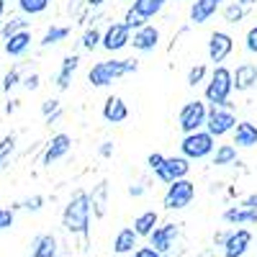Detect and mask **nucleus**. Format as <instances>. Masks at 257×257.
Returning <instances> with one entry per match:
<instances>
[{
    "label": "nucleus",
    "mask_w": 257,
    "mask_h": 257,
    "mask_svg": "<svg viewBox=\"0 0 257 257\" xmlns=\"http://www.w3.org/2000/svg\"><path fill=\"white\" fill-rule=\"evenodd\" d=\"M13 221H16V213H13V208H0V231L11 229V226H13Z\"/></svg>",
    "instance_id": "obj_38"
},
{
    "label": "nucleus",
    "mask_w": 257,
    "mask_h": 257,
    "mask_svg": "<svg viewBox=\"0 0 257 257\" xmlns=\"http://www.w3.org/2000/svg\"><path fill=\"white\" fill-rule=\"evenodd\" d=\"M88 203H90L93 216H98V219L105 216V206H108V180H100L93 188V193H88Z\"/></svg>",
    "instance_id": "obj_18"
},
{
    "label": "nucleus",
    "mask_w": 257,
    "mask_h": 257,
    "mask_svg": "<svg viewBox=\"0 0 257 257\" xmlns=\"http://www.w3.org/2000/svg\"><path fill=\"white\" fill-rule=\"evenodd\" d=\"M62 226L64 231L77 234V237H88L90 229V203H88V190H75L70 203L62 211Z\"/></svg>",
    "instance_id": "obj_1"
},
{
    "label": "nucleus",
    "mask_w": 257,
    "mask_h": 257,
    "mask_svg": "<svg viewBox=\"0 0 257 257\" xmlns=\"http://www.w3.org/2000/svg\"><path fill=\"white\" fill-rule=\"evenodd\" d=\"M80 44H82V49H88V52H93L95 47H100V31H98L95 26H90L88 31L82 34V41H80Z\"/></svg>",
    "instance_id": "obj_34"
},
{
    "label": "nucleus",
    "mask_w": 257,
    "mask_h": 257,
    "mask_svg": "<svg viewBox=\"0 0 257 257\" xmlns=\"http://www.w3.org/2000/svg\"><path fill=\"white\" fill-rule=\"evenodd\" d=\"M165 3H167V0H134L132 8H134L144 21H149V18H155V16L165 8Z\"/></svg>",
    "instance_id": "obj_27"
},
{
    "label": "nucleus",
    "mask_w": 257,
    "mask_h": 257,
    "mask_svg": "<svg viewBox=\"0 0 257 257\" xmlns=\"http://www.w3.org/2000/svg\"><path fill=\"white\" fill-rule=\"evenodd\" d=\"M41 206H44V196H31L26 201L16 203V208H26V211H41Z\"/></svg>",
    "instance_id": "obj_37"
},
{
    "label": "nucleus",
    "mask_w": 257,
    "mask_h": 257,
    "mask_svg": "<svg viewBox=\"0 0 257 257\" xmlns=\"http://www.w3.org/2000/svg\"><path fill=\"white\" fill-rule=\"evenodd\" d=\"M105 3V0H85V6H88V8H100Z\"/></svg>",
    "instance_id": "obj_48"
},
{
    "label": "nucleus",
    "mask_w": 257,
    "mask_h": 257,
    "mask_svg": "<svg viewBox=\"0 0 257 257\" xmlns=\"http://www.w3.org/2000/svg\"><path fill=\"white\" fill-rule=\"evenodd\" d=\"M147 165H149V170H152V173L157 175L160 170H162V165H165V155H160V152H152L147 157Z\"/></svg>",
    "instance_id": "obj_39"
},
{
    "label": "nucleus",
    "mask_w": 257,
    "mask_h": 257,
    "mask_svg": "<svg viewBox=\"0 0 257 257\" xmlns=\"http://www.w3.org/2000/svg\"><path fill=\"white\" fill-rule=\"evenodd\" d=\"M239 206H242V208H252V211H257V193H249L247 198H242Z\"/></svg>",
    "instance_id": "obj_44"
},
{
    "label": "nucleus",
    "mask_w": 257,
    "mask_h": 257,
    "mask_svg": "<svg viewBox=\"0 0 257 257\" xmlns=\"http://www.w3.org/2000/svg\"><path fill=\"white\" fill-rule=\"evenodd\" d=\"M206 103L203 100H188L183 108H180V113H178V123H180V128H183V134H196V132H201L203 128V123H206Z\"/></svg>",
    "instance_id": "obj_6"
},
{
    "label": "nucleus",
    "mask_w": 257,
    "mask_h": 257,
    "mask_svg": "<svg viewBox=\"0 0 257 257\" xmlns=\"http://www.w3.org/2000/svg\"><path fill=\"white\" fill-rule=\"evenodd\" d=\"M219 11L216 3H211V0H193L190 6V21L193 24H206V21Z\"/></svg>",
    "instance_id": "obj_24"
},
{
    "label": "nucleus",
    "mask_w": 257,
    "mask_h": 257,
    "mask_svg": "<svg viewBox=\"0 0 257 257\" xmlns=\"http://www.w3.org/2000/svg\"><path fill=\"white\" fill-rule=\"evenodd\" d=\"M134 257H165V254L155 252L152 247H137V249H134Z\"/></svg>",
    "instance_id": "obj_43"
},
{
    "label": "nucleus",
    "mask_w": 257,
    "mask_h": 257,
    "mask_svg": "<svg viewBox=\"0 0 257 257\" xmlns=\"http://www.w3.org/2000/svg\"><path fill=\"white\" fill-rule=\"evenodd\" d=\"M226 234H229V231H219V234H213V244L221 247V244H224V239H226Z\"/></svg>",
    "instance_id": "obj_46"
},
{
    "label": "nucleus",
    "mask_w": 257,
    "mask_h": 257,
    "mask_svg": "<svg viewBox=\"0 0 257 257\" xmlns=\"http://www.w3.org/2000/svg\"><path fill=\"white\" fill-rule=\"evenodd\" d=\"M62 108V105H59V100L57 98H49V100H44V103H41V113H44L47 118L52 116V113H57Z\"/></svg>",
    "instance_id": "obj_41"
},
{
    "label": "nucleus",
    "mask_w": 257,
    "mask_h": 257,
    "mask_svg": "<svg viewBox=\"0 0 257 257\" xmlns=\"http://www.w3.org/2000/svg\"><path fill=\"white\" fill-rule=\"evenodd\" d=\"M229 95H231V70L219 64V67H213V72L206 82V103H211V108L231 111Z\"/></svg>",
    "instance_id": "obj_3"
},
{
    "label": "nucleus",
    "mask_w": 257,
    "mask_h": 257,
    "mask_svg": "<svg viewBox=\"0 0 257 257\" xmlns=\"http://www.w3.org/2000/svg\"><path fill=\"white\" fill-rule=\"evenodd\" d=\"M234 3H237V6H242V8H247V6H254L257 0H234Z\"/></svg>",
    "instance_id": "obj_50"
},
{
    "label": "nucleus",
    "mask_w": 257,
    "mask_h": 257,
    "mask_svg": "<svg viewBox=\"0 0 257 257\" xmlns=\"http://www.w3.org/2000/svg\"><path fill=\"white\" fill-rule=\"evenodd\" d=\"M132 3H134V0H132Z\"/></svg>",
    "instance_id": "obj_55"
},
{
    "label": "nucleus",
    "mask_w": 257,
    "mask_h": 257,
    "mask_svg": "<svg viewBox=\"0 0 257 257\" xmlns=\"http://www.w3.org/2000/svg\"><path fill=\"white\" fill-rule=\"evenodd\" d=\"M0 26H3V21H0Z\"/></svg>",
    "instance_id": "obj_54"
},
{
    "label": "nucleus",
    "mask_w": 257,
    "mask_h": 257,
    "mask_svg": "<svg viewBox=\"0 0 257 257\" xmlns=\"http://www.w3.org/2000/svg\"><path fill=\"white\" fill-rule=\"evenodd\" d=\"M16 85H21V70H18V67H13V70L6 72V77H3V90L11 93Z\"/></svg>",
    "instance_id": "obj_36"
},
{
    "label": "nucleus",
    "mask_w": 257,
    "mask_h": 257,
    "mask_svg": "<svg viewBox=\"0 0 257 257\" xmlns=\"http://www.w3.org/2000/svg\"><path fill=\"white\" fill-rule=\"evenodd\" d=\"M242 18H244V8L237 6V3L231 0V3L224 8V21H226V24H239Z\"/></svg>",
    "instance_id": "obj_35"
},
{
    "label": "nucleus",
    "mask_w": 257,
    "mask_h": 257,
    "mask_svg": "<svg viewBox=\"0 0 257 257\" xmlns=\"http://www.w3.org/2000/svg\"><path fill=\"white\" fill-rule=\"evenodd\" d=\"M142 193H144V188H142V185H132V188H128V196H134V198H139Z\"/></svg>",
    "instance_id": "obj_47"
},
{
    "label": "nucleus",
    "mask_w": 257,
    "mask_h": 257,
    "mask_svg": "<svg viewBox=\"0 0 257 257\" xmlns=\"http://www.w3.org/2000/svg\"><path fill=\"white\" fill-rule=\"evenodd\" d=\"M231 52H234V39L226 31H213L208 39V59L219 67L221 62H226Z\"/></svg>",
    "instance_id": "obj_11"
},
{
    "label": "nucleus",
    "mask_w": 257,
    "mask_h": 257,
    "mask_svg": "<svg viewBox=\"0 0 257 257\" xmlns=\"http://www.w3.org/2000/svg\"><path fill=\"white\" fill-rule=\"evenodd\" d=\"M157 224H160V213L157 211H144L134 219V234L137 237H149Z\"/></svg>",
    "instance_id": "obj_23"
},
{
    "label": "nucleus",
    "mask_w": 257,
    "mask_h": 257,
    "mask_svg": "<svg viewBox=\"0 0 257 257\" xmlns=\"http://www.w3.org/2000/svg\"><path fill=\"white\" fill-rule=\"evenodd\" d=\"M128 41H132V31L123 24H111L100 34V47L105 52H121L123 47H128Z\"/></svg>",
    "instance_id": "obj_10"
},
{
    "label": "nucleus",
    "mask_w": 257,
    "mask_h": 257,
    "mask_svg": "<svg viewBox=\"0 0 257 257\" xmlns=\"http://www.w3.org/2000/svg\"><path fill=\"white\" fill-rule=\"evenodd\" d=\"M16 103H18V100H11V103L6 105V113H13V111L18 108V105H16Z\"/></svg>",
    "instance_id": "obj_51"
},
{
    "label": "nucleus",
    "mask_w": 257,
    "mask_h": 257,
    "mask_svg": "<svg viewBox=\"0 0 257 257\" xmlns=\"http://www.w3.org/2000/svg\"><path fill=\"white\" fill-rule=\"evenodd\" d=\"M18 8L26 16H39L49 8V0H18Z\"/></svg>",
    "instance_id": "obj_31"
},
{
    "label": "nucleus",
    "mask_w": 257,
    "mask_h": 257,
    "mask_svg": "<svg viewBox=\"0 0 257 257\" xmlns=\"http://www.w3.org/2000/svg\"><path fill=\"white\" fill-rule=\"evenodd\" d=\"M221 219L226 221V224H231V226H249V224H257V211H252V208H242V206H231V208H226L224 213H221Z\"/></svg>",
    "instance_id": "obj_17"
},
{
    "label": "nucleus",
    "mask_w": 257,
    "mask_h": 257,
    "mask_svg": "<svg viewBox=\"0 0 257 257\" xmlns=\"http://www.w3.org/2000/svg\"><path fill=\"white\" fill-rule=\"evenodd\" d=\"M77 67H80V57L77 54H67V57L62 59V67H59V72L54 77V85H57L59 90H67L70 88L72 75L77 72Z\"/></svg>",
    "instance_id": "obj_19"
},
{
    "label": "nucleus",
    "mask_w": 257,
    "mask_h": 257,
    "mask_svg": "<svg viewBox=\"0 0 257 257\" xmlns=\"http://www.w3.org/2000/svg\"><path fill=\"white\" fill-rule=\"evenodd\" d=\"M137 247H139V237L134 234V229L132 226L118 229V234L113 237V252L116 254H132Z\"/></svg>",
    "instance_id": "obj_20"
},
{
    "label": "nucleus",
    "mask_w": 257,
    "mask_h": 257,
    "mask_svg": "<svg viewBox=\"0 0 257 257\" xmlns=\"http://www.w3.org/2000/svg\"><path fill=\"white\" fill-rule=\"evenodd\" d=\"M67 36H70V26H49L44 39H41V49L54 47V44H59V41H64Z\"/></svg>",
    "instance_id": "obj_28"
},
{
    "label": "nucleus",
    "mask_w": 257,
    "mask_h": 257,
    "mask_svg": "<svg viewBox=\"0 0 257 257\" xmlns=\"http://www.w3.org/2000/svg\"><path fill=\"white\" fill-rule=\"evenodd\" d=\"M244 47H247V52H249V54H257V26H252V29L247 31Z\"/></svg>",
    "instance_id": "obj_40"
},
{
    "label": "nucleus",
    "mask_w": 257,
    "mask_h": 257,
    "mask_svg": "<svg viewBox=\"0 0 257 257\" xmlns=\"http://www.w3.org/2000/svg\"><path fill=\"white\" fill-rule=\"evenodd\" d=\"M211 162L216 167L234 165V162H237V147H234V144H219L216 149H213V155H211Z\"/></svg>",
    "instance_id": "obj_26"
},
{
    "label": "nucleus",
    "mask_w": 257,
    "mask_h": 257,
    "mask_svg": "<svg viewBox=\"0 0 257 257\" xmlns=\"http://www.w3.org/2000/svg\"><path fill=\"white\" fill-rule=\"evenodd\" d=\"M29 47H31V31H21V34L6 39V54H11V57H24Z\"/></svg>",
    "instance_id": "obj_25"
},
{
    "label": "nucleus",
    "mask_w": 257,
    "mask_h": 257,
    "mask_svg": "<svg viewBox=\"0 0 257 257\" xmlns=\"http://www.w3.org/2000/svg\"><path fill=\"white\" fill-rule=\"evenodd\" d=\"M70 149H72V137H70V134H54L52 142H49L47 149H44V155H41V165H44V167H52L57 160L67 157Z\"/></svg>",
    "instance_id": "obj_12"
},
{
    "label": "nucleus",
    "mask_w": 257,
    "mask_h": 257,
    "mask_svg": "<svg viewBox=\"0 0 257 257\" xmlns=\"http://www.w3.org/2000/svg\"><path fill=\"white\" fill-rule=\"evenodd\" d=\"M137 52H152L157 44H160V31L155 29V26H144V29H139V31H134V36H132V41H128Z\"/></svg>",
    "instance_id": "obj_15"
},
{
    "label": "nucleus",
    "mask_w": 257,
    "mask_h": 257,
    "mask_svg": "<svg viewBox=\"0 0 257 257\" xmlns=\"http://www.w3.org/2000/svg\"><path fill=\"white\" fill-rule=\"evenodd\" d=\"M211 3H216V6H221V3H226V0H211Z\"/></svg>",
    "instance_id": "obj_53"
},
{
    "label": "nucleus",
    "mask_w": 257,
    "mask_h": 257,
    "mask_svg": "<svg viewBox=\"0 0 257 257\" xmlns=\"http://www.w3.org/2000/svg\"><path fill=\"white\" fill-rule=\"evenodd\" d=\"M149 247L160 254H167L170 249L175 247V239H178V224H162V226H155V231L149 234Z\"/></svg>",
    "instance_id": "obj_8"
},
{
    "label": "nucleus",
    "mask_w": 257,
    "mask_h": 257,
    "mask_svg": "<svg viewBox=\"0 0 257 257\" xmlns=\"http://www.w3.org/2000/svg\"><path fill=\"white\" fill-rule=\"evenodd\" d=\"M57 237L54 234H39L31 242V257H57Z\"/></svg>",
    "instance_id": "obj_22"
},
{
    "label": "nucleus",
    "mask_w": 257,
    "mask_h": 257,
    "mask_svg": "<svg viewBox=\"0 0 257 257\" xmlns=\"http://www.w3.org/2000/svg\"><path fill=\"white\" fill-rule=\"evenodd\" d=\"M3 13H6V0H0V18H3Z\"/></svg>",
    "instance_id": "obj_52"
},
{
    "label": "nucleus",
    "mask_w": 257,
    "mask_h": 257,
    "mask_svg": "<svg viewBox=\"0 0 257 257\" xmlns=\"http://www.w3.org/2000/svg\"><path fill=\"white\" fill-rule=\"evenodd\" d=\"M234 126H237V116H234V111H224V108H208L206 111L203 132L211 134L213 139H219V137L234 132Z\"/></svg>",
    "instance_id": "obj_7"
},
{
    "label": "nucleus",
    "mask_w": 257,
    "mask_h": 257,
    "mask_svg": "<svg viewBox=\"0 0 257 257\" xmlns=\"http://www.w3.org/2000/svg\"><path fill=\"white\" fill-rule=\"evenodd\" d=\"M21 85H24L26 90H36L39 85H41V77H39L36 72H31V75H26V77H21Z\"/></svg>",
    "instance_id": "obj_42"
},
{
    "label": "nucleus",
    "mask_w": 257,
    "mask_h": 257,
    "mask_svg": "<svg viewBox=\"0 0 257 257\" xmlns=\"http://www.w3.org/2000/svg\"><path fill=\"white\" fill-rule=\"evenodd\" d=\"M257 85V64L254 62H242L237 70H231V90L247 93Z\"/></svg>",
    "instance_id": "obj_13"
},
{
    "label": "nucleus",
    "mask_w": 257,
    "mask_h": 257,
    "mask_svg": "<svg viewBox=\"0 0 257 257\" xmlns=\"http://www.w3.org/2000/svg\"><path fill=\"white\" fill-rule=\"evenodd\" d=\"M206 75H208V67H206L203 62L193 64V67L188 70V85H190V88H196V85H201L206 80Z\"/></svg>",
    "instance_id": "obj_32"
},
{
    "label": "nucleus",
    "mask_w": 257,
    "mask_h": 257,
    "mask_svg": "<svg viewBox=\"0 0 257 257\" xmlns=\"http://www.w3.org/2000/svg\"><path fill=\"white\" fill-rule=\"evenodd\" d=\"M29 24L31 21L26 18H11V21H3V26H0V34H3V39H11L21 31H29Z\"/></svg>",
    "instance_id": "obj_29"
},
{
    "label": "nucleus",
    "mask_w": 257,
    "mask_h": 257,
    "mask_svg": "<svg viewBox=\"0 0 257 257\" xmlns=\"http://www.w3.org/2000/svg\"><path fill=\"white\" fill-rule=\"evenodd\" d=\"M103 118L108 123H123L128 118V105L123 103V98H118V95L105 98V103H103Z\"/></svg>",
    "instance_id": "obj_16"
},
{
    "label": "nucleus",
    "mask_w": 257,
    "mask_h": 257,
    "mask_svg": "<svg viewBox=\"0 0 257 257\" xmlns=\"http://www.w3.org/2000/svg\"><path fill=\"white\" fill-rule=\"evenodd\" d=\"M193 198H196V183H190L188 178L185 180H175V183H170L167 193H165V208L167 211H183L193 203Z\"/></svg>",
    "instance_id": "obj_5"
},
{
    "label": "nucleus",
    "mask_w": 257,
    "mask_h": 257,
    "mask_svg": "<svg viewBox=\"0 0 257 257\" xmlns=\"http://www.w3.org/2000/svg\"><path fill=\"white\" fill-rule=\"evenodd\" d=\"M188 173H190V162L178 155V157H165V165H162V170L157 173V178L170 185V183H175V180H185Z\"/></svg>",
    "instance_id": "obj_14"
},
{
    "label": "nucleus",
    "mask_w": 257,
    "mask_h": 257,
    "mask_svg": "<svg viewBox=\"0 0 257 257\" xmlns=\"http://www.w3.org/2000/svg\"><path fill=\"white\" fill-rule=\"evenodd\" d=\"M249 244H252V231L249 229H234L226 234L221 249H224V257H244Z\"/></svg>",
    "instance_id": "obj_9"
},
{
    "label": "nucleus",
    "mask_w": 257,
    "mask_h": 257,
    "mask_svg": "<svg viewBox=\"0 0 257 257\" xmlns=\"http://www.w3.org/2000/svg\"><path fill=\"white\" fill-rule=\"evenodd\" d=\"M121 24H123V26H126L128 31H139V29H144V26H147V21H144V18H142V16H139V13L134 11V8H128Z\"/></svg>",
    "instance_id": "obj_33"
},
{
    "label": "nucleus",
    "mask_w": 257,
    "mask_h": 257,
    "mask_svg": "<svg viewBox=\"0 0 257 257\" xmlns=\"http://www.w3.org/2000/svg\"><path fill=\"white\" fill-rule=\"evenodd\" d=\"M113 155V144L111 142H103V147H100V157H111Z\"/></svg>",
    "instance_id": "obj_45"
},
{
    "label": "nucleus",
    "mask_w": 257,
    "mask_h": 257,
    "mask_svg": "<svg viewBox=\"0 0 257 257\" xmlns=\"http://www.w3.org/2000/svg\"><path fill=\"white\" fill-rule=\"evenodd\" d=\"M59 118H62V108H59V111H57V113H52V116H49V118H47V123H49V126H52V123H57V121H59Z\"/></svg>",
    "instance_id": "obj_49"
},
{
    "label": "nucleus",
    "mask_w": 257,
    "mask_h": 257,
    "mask_svg": "<svg viewBox=\"0 0 257 257\" xmlns=\"http://www.w3.org/2000/svg\"><path fill=\"white\" fill-rule=\"evenodd\" d=\"M16 142H18L16 134H6L3 139H0V167H6V165H8L11 155L16 152Z\"/></svg>",
    "instance_id": "obj_30"
},
{
    "label": "nucleus",
    "mask_w": 257,
    "mask_h": 257,
    "mask_svg": "<svg viewBox=\"0 0 257 257\" xmlns=\"http://www.w3.org/2000/svg\"><path fill=\"white\" fill-rule=\"evenodd\" d=\"M139 70V62L137 59H105V62H95L90 72H88V82L93 88H105L111 85L113 80L123 77V75H132Z\"/></svg>",
    "instance_id": "obj_2"
},
{
    "label": "nucleus",
    "mask_w": 257,
    "mask_h": 257,
    "mask_svg": "<svg viewBox=\"0 0 257 257\" xmlns=\"http://www.w3.org/2000/svg\"><path fill=\"white\" fill-rule=\"evenodd\" d=\"M231 134H234V144L237 147L249 149V147L257 144V126L252 121H237V126H234Z\"/></svg>",
    "instance_id": "obj_21"
},
{
    "label": "nucleus",
    "mask_w": 257,
    "mask_h": 257,
    "mask_svg": "<svg viewBox=\"0 0 257 257\" xmlns=\"http://www.w3.org/2000/svg\"><path fill=\"white\" fill-rule=\"evenodd\" d=\"M213 142H216V139H213L211 134H206L203 128L196 132V134H185L183 142H180V152H183L180 157H185L188 162L190 160H206V157L213 155V149H216Z\"/></svg>",
    "instance_id": "obj_4"
}]
</instances>
